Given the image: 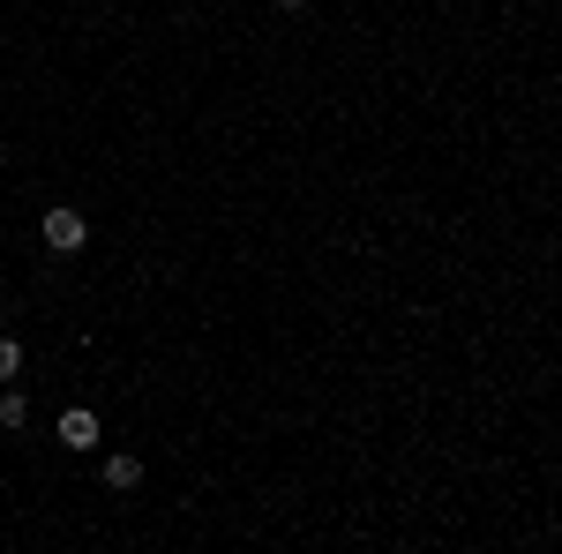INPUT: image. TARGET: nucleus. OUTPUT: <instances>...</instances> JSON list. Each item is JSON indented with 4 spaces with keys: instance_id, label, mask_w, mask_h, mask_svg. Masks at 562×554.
<instances>
[{
    "instance_id": "nucleus-1",
    "label": "nucleus",
    "mask_w": 562,
    "mask_h": 554,
    "mask_svg": "<svg viewBox=\"0 0 562 554\" xmlns=\"http://www.w3.org/2000/svg\"><path fill=\"white\" fill-rule=\"evenodd\" d=\"M45 248H53V256H76V248H83L90 240V225H83V211H68V203H53V211H45Z\"/></svg>"
},
{
    "instance_id": "nucleus-2",
    "label": "nucleus",
    "mask_w": 562,
    "mask_h": 554,
    "mask_svg": "<svg viewBox=\"0 0 562 554\" xmlns=\"http://www.w3.org/2000/svg\"><path fill=\"white\" fill-rule=\"evenodd\" d=\"M60 442H68V450H98V412H90V405H68V412H60Z\"/></svg>"
},
{
    "instance_id": "nucleus-3",
    "label": "nucleus",
    "mask_w": 562,
    "mask_h": 554,
    "mask_svg": "<svg viewBox=\"0 0 562 554\" xmlns=\"http://www.w3.org/2000/svg\"><path fill=\"white\" fill-rule=\"evenodd\" d=\"M105 487H113V495L143 487V457H128V450H121V457H105Z\"/></svg>"
},
{
    "instance_id": "nucleus-4",
    "label": "nucleus",
    "mask_w": 562,
    "mask_h": 554,
    "mask_svg": "<svg viewBox=\"0 0 562 554\" xmlns=\"http://www.w3.org/2000/svg\"><path fill=\"white\" fill-rule=\"evenodd\" d=\"M31 420V397L23 389H0V427H23Z\"/></svg>"
},
{
    "instance_id": "nucleus-5",
    "label": "nucleus",
    "mask_w": 562,
    "mask_h": 554,
    "mask_svg": "<svg viewBox=\"0 0 562 554\" xmlns=\"http://www.w3.org/2000/svg\"><path fill=\"white\" fill-rule=\"evenodd\" d=\"M15 375H23V344L0 338V383H15Z\"/></svg>"
}]
</instances>
